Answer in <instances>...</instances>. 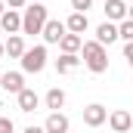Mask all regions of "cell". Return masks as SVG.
<instances>
[{"label":"cell","instance_id":"obj_3","mask_svg":"<svg viewBox=\"0 0 133 133\" xmlns=\"http://www.w3.org/2000/svg\"><path fill=\"white\" fill-rule=\"evenodd\" d=\"M22 74H40L46 68V43H37V46H25L22 53Z\"/></svg>","mask_w":133,"mask_h":133},{"label":"cell","instance_id":"obj_18","mask_svg":"<svg viewBox=\"0 0 133 133\" xmlns=\"http://www.w3.org/2000/svg\"><path fill=\"white\" fill-rule=\"evenodd\" d=\"M118 40H133V19H124V22H118Z\"/></svg>","mask_w":133,"mask_h":133},{"label":"cell","instance_id":"obj_1","mask_svg":"<svg viewBox=\"0 0 133 133\" xmlns=\"http://www.w3.org/2000/svg\"><path fill=\"white\" fill-rule=\"evenodd\" d=\"M77 53H81V62L87 65L90 74H105V71H108V50H105L102 43H96V40H84Z\"/></svg>","mask_w":133,"mask_h":133},{"label":"cell","instance_id":"obj_4","mask_svg":"<svg viewBox=\"0 0 133 133\" xmlns=\"http://www.w3.org/2000/svg\"><path fill=\"white\" fill-rule=\"evenodd\" d=\"M102 12H105V22H124V19H130V3H124V0H105V6H102Z\"/></svg>","mask_w":133,"mask_h":133},{"label":"cell","instance_id":"obj_2","mask_svg":"<svg viewBox=\"0 0 133 133\" xmlns=\"http://www.w3.org/2000/svg\"><path fill=\"white\" fill-rule=\"evenodd\" d=\"M19 16H22V34H40L43 22L50 19V9L43 3H28Z\"/></svg>","mask_w":133,"mask_h":133},{"label":"cell","instance_id":"obj_22","mask_svg":"<svg viewBox=\"0 0 133 133\" xmlns=\"http://www.w3.org/2000/svg\"><path fill=\"white\" fill-rule=\"evenodd\" d=\"M124 59H127V62H133V40H127V43H124Z\"/></svg>","mask_w":133,"mask_h":133},{"label":"cell","instance_id":"obj_9","mask_svg":"<svg viewBox=\"0 0 133 133\" xmlns=\"http://www.w3.org/2000/svg\"><path fill=\"white\" fill-rule=\"evenodd\" d=\"M40 34H43V43H59V37L65 34V22H59V19H46L43 28H40Z\"/></svg>","mask_w":133,"mask_h":133},{"label":"cell","instance_id":"obj_20","mask_svg":"<svg viewBox=\"0 0 133 133\" xmlns=\"http://www.w3.org/2000/svg\"><path fill=\"white\" fill-rule=\"evenodd\" d=\"M0 133H16V124H12V118H0Z\"/></svg>","mask_w":133,"mask_h":133},{"label":"cell","instance_id":"obj_14","mask_svg":"<svg viewBox=\"0 0 133 133\" xmlns=\"http://www.w3.org/2000/svg\"><path fill=\"white\" fill-rule=\"evenodd\" d=\"M115 40H118V25H115V22H102V25H96V43L108 46V43H115Z\"/></svg>","mask_w":133,"mask_h":133},{"label":"cell","instance_id":"obj_10","mask_svg":"<svg viewBox=\"0 0 133 133\" xmlns=\"http://www.w3.org/2000/svg\"><path fill=\"white\" fill-rule=\"evenodd\" d=\"M0 31H6V34H19L22 31V16H19V9H3V16H0Z\"/></svg>","mask_w":133,"mask_h":133},{"label":"cell","instance_id":"obj_12","mask_svg":"<svg viewBox=\"0 0 133 133\" xmlns=\"http://www.w3.org/2000/svg\"><path fill=\"white\" fill-rule=\"evenodd\" d=\"M90 28V19H87V12H71L65 19V31L68 34H81L84 37V31Z\"/></svg>","mask_w":133,"mask_h":133},{"label":"cell","instance_id":"obj_6","mask_svg":"<svg viewBox=\"0 0 133 133\" xmlns=\"http://www.w3.org/2000/svg\"><path fill=\"white\" fill-rule=\"evenodd\" d=\"M105 118H108V108H105L102 102H90V105L84 108V124H87V127H102Z\"/></svg>","mask_w":133,"mask_h":133},{"label":"cell","instance_id":"obj_13","mask_svg":"<svg viewBox=\"0 0 133 133\" xmlns=\"http://www.w3.org/2000/svg\"><path fill=\"white\" fill-rule=\"evenodd\" d=\"M22 53H25V37H22V34H9V40L3 43V56L22 59Z\"/></svg>","mask_w":133,"mask_h":133},{"label":"cell","instance_id":"obj_11","mask_svg":"<svg viewBox=\"0 0 133 133\" xmlns=\"http://www.w3.org/2000/svg\"><path fill=\"white\" fill-rule=\"evenodd\" d=\"M0 87L6 93H19V90H25V74L22 71H6V74H0Z\"/></svg>","mask_w":133,"mask_h":133},{"label":"cell","instance_id":"obj_15","mask_svg":"<svg viewBox=\"0 0 133 133\" xmlns=\"http://www.w3.org/2000/svg\"><path fill=\"white\" fill-rule=\"evenodd\" d=\"M81 68V56L77 53H62L59 59H56V71L59 74H71V71H77Z\"/></svg>","mask_w":133,"mask_h":133},{"label":"cell","instance_id":"obj_8","mask_svg":"<svg viewBox=\"0 0 133 133\" xmlns=\"http://www.w3.org/2000/svg\"><path fill=\"white\" fill-rule=\"evenodd\" d=\"M16 99H19V111H25V115H31V111H37V108H40V96L34 93L31 87L19 90V93H16Z\"/></svg>","mask_w":133,"mask_h":133},{"label":"cell","instance_id":"obj_7","mask_svg":"<svg viewBox=\"0 0 133 133\" xmlns=\"http://www.w3.org/2000/svg\"><path fill=\"white\" fill-rule=\"evenodd\" d=\"M68 127H71V121L62 111H50L43 121V133H68Z\"/></svg>","mask_w":133,"mask_h":133},{"label":"cell","instance_id":"obj_23","mask_svg":"<svg viewBox=\"0 0 133 133\" xmlns=\"http://www.w3.org/2000/svg\"><path fill=\"white\" fill-rule=\"evenodd\" d=\"M22 133H43V127H37V124H31V127H25Z\"/></svg>","mask_w":133,"mask_h":133},{"label":"cell","instance_id":"obj_16","mask_svg":"<svg viewBox=\"0 0 133 133\" xmlns=\"http://www.w3.org/2000/svg\"><path fill=\"white\" fill-rule=\"evenodd\" d=\"M43 105H46L50 111H59V108H65V90H59V87L46 90V96H43Z\"/></svg>","mask_w":133,"mask_h":133},{"label":"cell","instance_id":"obj_19","mask_svg":"<svg viewBox=\"0 0 133 133\" xmlns=\"http://www.w3.org/2000/svg\"><path fill=\"white\" fill-rule=\"evenodd\" d=\"M93 6V0H71V12H87Z\"/></svg>","mask_w":133,"mask_h":133},{"label":"cell","instance_id":"obj_21","mask_svg":"<svg viewBox=\"0 0 133 133\" xmlns=\"http://www.w3.org/2000/svg\"><path fill=\"white\" fill-rule=\"evenodd\" d=\"M3 6H6V9H25L28 0H3Z\"/></svg>","mask_w":133,"mask_h":133},{"label":"cell","instance_id":"obj_26","mask_svg":"<svg viewBox=\"0 0 133 133\" xmlns=\"http://www.w3.org/2000/svg\"><path fill=\"white\" fill-rule=\"evenodd\" d=\"M124 3H130V0H124Z\"/></svg>","mask_w":133,"mask_h":133},{"label":"cell","instance_id":"obj_17","mask_svg":"<svg viewBox=\"0 0 133 133\" xmlns=\"http://www.w3.org/2000/svg\"><path fill=\"white\" fill-rule=\"evenodd\" d=\"M81 43H84V37H81V34H62V37H59V50H62V53H77V50H81Z\"/></svg>","mask_w":133,"mask_h":133},{"label":"cell","instance_id":"obj_5","mask_svg":"<svg viewBox=\"0 0 133 133\" xmlns=\"http://www.w3.org/2000/svg\"><path fill=\"white\" fill-rule=\"evenodd\" d=\"M105 121H108V127H111L115 133H130V127H133V115L127 111V108H115Z\"/></svg>","mask_w":133,"mask_h":133},{"label":"cell","instance_id":"obj_24","mask_svg":"<svg viewBox=\"0 0 133 133\" xmlns=\"http://www.w3.org/2000/svg\"><path fill=\"white\" fill-rule=\"evenodd\" d=\"M3 9H6V6H3V0H0V16H3Z\"/></svg>","mask_w":133,"mask_h":133},{"label":"cell","instance_id":"obj_25","mask_svg":"<svg viewBox=\"0 0 133 133\" xmlns=\"http://www.w3.org/2000/svg\"><path fill=\"white\" fill-rule=\"evenodd\" d=\"M0 56H3V43H0Z\"/></svg>","mask_w":133,"mask_h":133}]
</instances>
